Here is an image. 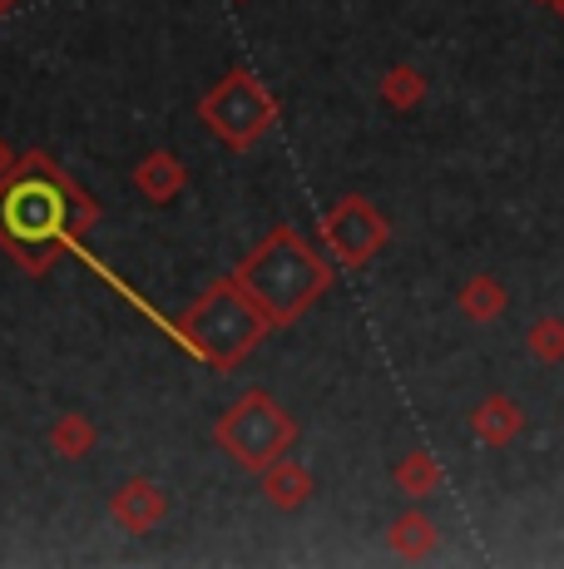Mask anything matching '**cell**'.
<instances>
[{"label":"cell","instance_id":"18","mask_svg":"<svg viewBox=\"0 0 564 569\" xmlns=\"http://www.w3.org/2000/svg\"><path fill=\"white\" fill-rule=\"evenodd\" d=\"M10 10H16V0H0V20H6V16H10Z\"/></svg>","mask_w":564,"mask_h":569},{"label":"cell","instance_id":"14","mask_svg":"<svg viewBox=\"0 0 564 569\" xmlns=\"http://www.w3.org/2000/svg\"><path fill=\"white\" fill-rule=\"evenodd\" d=\"M392 480H396L401 496H436L441 480H446V470L436 466V456H426V451H406V456L396 461Z\"/></svg>","mask_w":564,"mask_h":569},{"label":"cell","instance_id":"3","mask_svg":"<svg viewBox=\"0 0 564 569\" xmlns=\"http://www.w3.org/2000/svg\"><path fill=\"white\" fill-rule=\"evenodd\" d=\"M179 332L209 367L228 371L273 332V317L248 298V288L238 278H219L189 312L179 317Z\"/></svg>","mask_w":564,"mask_h":569},{"label":"cell","instance_id":"19","mask_svg":"<svg viewBox=\"0 0 564 569\" xmlns=\"http://www.w3.org/2000/svg\"><path fill=\"white\" fill-rule=\"evenodd\" d=\"M550 10H555V16L564 20V0H550Z\"/></svg>","mask_w":564,"mask_h":569},{"label":"cell","instance_id":"9","mask_svg":"<svg viewBox=\"0 0 564 569\" xmlns=\"http://www.w3.org/2000/svg\"><path fill=\"white\" fill-rule=\"evenodd\" d=\"M471 431L481 446L505 451V446L525 431V411H520V401H510V397H485L481 407L471 411Z\"/></svg>","mask_w":564,"mask_h":569},{"label":"cell","instance_id":"17","mask_svg":"<svg viewBox=\"0 0 564 569\" xmlns=\"http://www.w3.org/2000/svg\"><path fill=\"white\" fill-rule=\"evenodd\" d=\"M10 169H16V154H10V144H6V139H0V179H6Z\"/></svg>","mask_w":564,"mask_h":569},{"label":"cell","instance_id":"8","mask_svg":"<svg viewBox=\"0 0 564 569\" xmlns=\"http://www.w3.org/2000/svg\"><path fill=\"white\" fill-rule=\"evenodd\" d=\"M263 496L273 510H302L312 496H318V480H312V470L302 461L278 456V461L263 470Z\"/></svg>","mask_w":564,"mask_h":569},{"label":"cell","instance_id":"12","mask_svg":"<svg viewBox=\"0 0 564 569\" xmlns=\"http://www.w3.org/2000/svg\"><path fill=\"white\" fill-rule=\"evenodd\" d=\"M505 302H510L505 282H495L491 272H475V278L455 292V308L471 317V322H495V317L505 312Z\"/></svg>","mask_w":564,"mask_h":569},{"label":"cell","instance_id":"16","mask_svg":"<svg viewBox=\"0 0 564 569\" xmlns=\"http://www.w3.org/2000/svg\"><path fill=\"white\" fill-rule=\"evenodd\" d=\"M525 347L535 352V362L560 367L564 362V317H540V322L525 332Z\"/></svg>","mask_w":564,"mask_h":569},{"label":"cell","instance_id":"20","mask_svg":"<svg viewBox=\"0 0 564 569\" xmlns=\"http://www.w3.org/2000/svg\"><path fill=\"white\" fill-rule=\"evenodd\" d=\"M535 6H550V0H535Z\"/></svg>","mask_w":564,"mask_h":569},{"label":"cell","instance_id":"15","mask_svg":"<svg viewBox=\"0 0 564 569\" xmlns=\"http://www.w3.org/2000/svg\"><path fill=\"white\" fill-rule=\"evenodd\" d=\"M382 100L396 109V114H406V109H416L426 100V74L416 70V64H392V70L382 74Z\"/></svg>","mask_w":564,"mask_h":569},{"label":"cell","instance_id":"7","mask_svg":"<svg viewBox=\"0 0 564 569\" xmlns=\"http://www.w3.org/2000/svg\"><path fill=\"white\" fill-rule=\"evenodd\" d=\"M110 516H114L119 530L149 535V530H159V525L169 520V490L159 486V480L134 476V480H124V486L110 496Z\"/></svg>","mask_w":564,"mask_h":569},{"label":"cell","instance_id":"1","mask_svg":"<svg viewBox=\"0 0 564 569\" xmlns=\"http://www.w3.org/2000/svg\"><path fill=\"white\" fill-rule=\"evenodd\" d=\"M94 223V199L50 154H20L0 179V248L26 272H46L50 243H80Z\"/></svg>","mask_w":564,"mask_h":569},{"label":"cell","instance_id":"6","mask_svg":"<svg viewBox=\"0 0 564 569\" xmlns=\"http://www.w3.org/2000/svg\"><path fill=\"white\" fill-rule=\"evenodd\" d=\"M386 238H392V223L382 218V208L372 199H362V193H346L328 208V218H322V243H328V253L346 262V268H366L376 253L386 248Z\"/></svg>","mask_w":564,"mask_h":569},{"label":"cell","instance_id":"4","mask_svg":"<svg viewBox=\"0 0 564 569\" xmlns=\"http://www.w3.org/2000/svg\"><path fill=\"white\" fill-rule=\"evenodd\" d=\"M292 436H298V421H292L268 391H243V397L213 421V441H219V451L233 466L253 470V476H263L278 456H288Z\"/></svg>","mask_w":564,"mask_h":569},{"label":"cell","instance_id":"11","mask_svg":"<svg viewBox=\"0 0 564 569\" xmlns=\"http://www.w3.org/2000/svg\"><path fill=\"white\" fill-rule=\"evenodd\" d=\"M94 446H100V426H94L84 411L56 416V426H50V451H56L60 461H84Z\"/></svg>","mask_w":564,"mask_h":569},{"label":"cell","instance_id":"13","mask_svg":"<svg viewBox=\"0 0 564 569\" xmlns=\"http://www.w3.org/2000/svg\"><path fill=\"white\" fill-rule=\"evenodd\" d=\"M386 545H392L401 560H426V555L436 550V520H426L421 510H406V516L392 520Z\"/></svg>","mask_w":564,"mask_h":569},{"label":"cell","instance_id":"2","mask_svg":"<svg viewBox=\"0 0 564 569\" xmlns=\"http://www.w3.org/2000/svg\"><path fill=\"white\" fill-rule=\"evenodd\" d=\"M233 278L243 282L258 308L273 317V327H292L332 288V262L292 223H278L273 233L243 258V268H238Z\"/></svg>","mask_w":564,"mask_h":569},{"label":"cell","instance_id":"5","mask_svg":"<svg viewBox=\"0 0 564 569\" xmlns=\"http://www.w3.org/2000/svg\"><path fill=\"white\" fill-rule=\"evenodd\" d=\"M199 114H203V124L223 139V149L248 154V149H253L268 129H273L278 100L268 94V84H258L253 70H243V64H238V70H228L223 80L203 94Z\"/></svg>","mask_w":564,"mask_h":569},{"label":"cell","instance_id":"10","mask_svg":"<svg viewBox=\"0 0 564 569\" xmlns=\"http://www.w3.org/2000/svg\"><path fill=\"white\" fill-rule=\"evenodd\" d=\"M183 183H189V169H183L169 149H154V154L134 169V189L144 193L149 203H173L183 193Z\"/></svg>","mask_w":564,"mask_h":569}]
</instances>
